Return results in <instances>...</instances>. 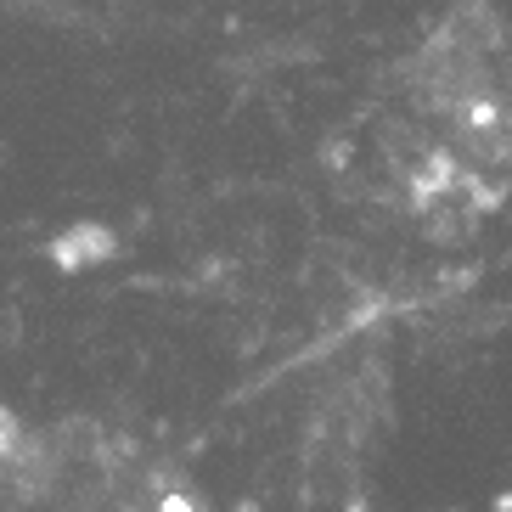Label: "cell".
<instances>
[{
  "instance_id": "6da1fadb",
  "label": "cell",
  "mask_w": 512,
  "mask_h": 512,
  "mask_svg": "<svg viewBox=\"0 0 512 512\" xmlns=\"http://www.w3.org/2000/svg\"><path fill=\"white\" fill-rule=\"evenodd\" d=\"M113 248H119V242H113V231H107V226H74V231H62L46 254H51L57 271H85V265L107 259Z\"/></svg>"
},
{
  "instance_id": "7a4b0ae2",
  "label": "cell",
  "mask_w": 512,
  "mask_h": 512,
  "mask_svg": "<svg viewBox=\"0 0 512 512\" xmlns=\"http://www.w3.org/2000/svg\"><path fill=\"white\" fill-rule=\"evenodd\" d=\"M23 445H29V428H23V422L12 417V411L0 406V473L12 467V456L23 451Z\"/></svg>"
},
{
  "instance_id": "3957f363",
  "label": "cell",
  "mask_w": 512,
  "mask_h": 512,
  "mask_svg": "<svg viewBox=\"0 0 512 512\" xmlns=\"http://www.w3.org/2000/svg\"><path fill=\"white\" fill-rule=\"evenodd\" d=\"M158 512H197V501L192 496H164V501H158Z\"/></svg>"
}]
</instances>
